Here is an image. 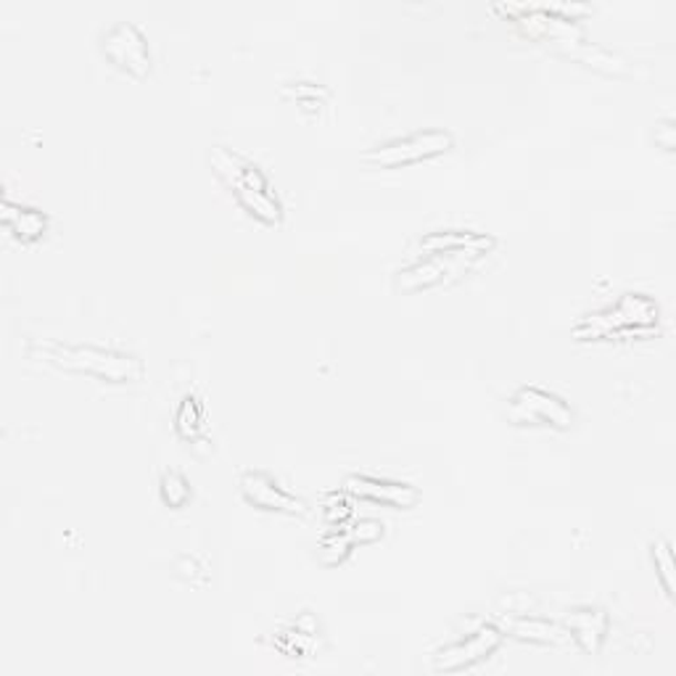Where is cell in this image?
I'll list each match as a JSON object with an SVG mask.
<instances>
[{
  "label": "cell",
  "instance_id": "obj_14",
  "mask_svg": "<svg viewBox=\"0 0 676 676\" xmlns=\"http://www.w3.org/2000/svg\"><path fill=\"white\" fill-rule=\"evenodd\" d=\"M507 632L520 642H531V645H563L571 642L568 629L556 624V621L537 619V616H516L507 621Z\"/></svg>",
  "mask_w": 676,
  "mask_h": 676
},
{
  "label": "cell",
  "instance_id": "obj_22",
  "mask_svg": "<svg viewBox=\"0 0 676 676\" xmlns=\"http://www.w3.org/2000/svg\"><path fill=\"white\" fill-rule=\"evenodd\" d=\"M347 529L351 534V539H355V545H373L383 537V524H381V520H373V518L355 520V524L347 526Z\"/></svg>",
  "mask_w": 676,
  "mask_h": 676
},
{
  "label": "cell",
  "instance_id": "obj_20",
  "mask_svg": "<svg viewBox=\"0 0 676 676\" xmlns=\"http://www.w3.org/2000/svg\"><path fill=\"white\" fill-rule=\"evenodd\" d=\"M201 425H204V408H201L196 397H186L178 410V418H175V429H178L182 439H196Z\"/></svg>",
  "mask_w": 676,
  "mask_h": 676
},
{
  "label": "cell",
  "instance_id": "obj_15",
  "mask_svg": "<svg viewBox=\"0 0 676 676\" xmlns=\"http://www.w3.org/2000/svg\"><path fill=\"white\" fill-rule=\"evenodd\" d=\"M568 56L577 59V61H581V64L592 66V70H598L603 74H613V77H624V74H629V61L624 56H619V53L600 49V45L581 43L571 53H568Z\"/></svg>",
  "mask_w": 676,
  "mask_h": 676
},
{
  "label": "cell",
  "instance_id": "obj_1",
  "mask_svg": "<svg viewBox=\"0 0 676 676\" xmlns=\"http://www.w3.org/2000/svg\"><path fill=\"white\" fill-rule=\"evenodd\" d=\"M40 355L45 357L51 365H56L61 370H70V373H83V376H96L101 381L112 383H138L144 381L146 365L138 355L119 349H106V347H93V344H38Z\"/></svg>",
  "mask_w": 676,
  "mask_h": 676
},
{
  "label": "cell",
  "instance_id": "obj_16",
  "mask_svg": "<svg viewBox=\"0 0 676 676\" xmlns=\"http://www.w3.org/2000/svg\"><path fill=\"white\" fill-rule=\"evenodd\" d=\"M355 539H351V534L347 526H334L326 537L320 539V547H317V558H320L323 566H341L344 560L351 556V550H355Z\"/></svg>",
  "mask_w": 676,
  "mask_h": 676
},
{
  "label": "cell",
  "instance_id": "obj_17",
  "mask_svg": "<svg viewBox=\"0 0 676 676\" xmlns=\"http://www.w3.org/2000/svg\"><path fill=\"white\" fill-rule=\"evenodd\" d=\"M159 495H161V503H165L167 507H172V510H182V507L193 499V489H191V482H188L182 473L165 471L159 482Z\"/></svg>",
  "mask_w": 676,
  "mask_h": 676
},
{
  "label": "cell",
  "instance_id": "obj_9",
  "mask_svg": "<svg viewBox=\"0 0 676 676\" xmlns=\"http://www.w3.org/2000/svg\"><path fill=\"white\" fill-rule=\"evenodd\" d=\"M209 165H212L214 175L225 182L233 191V196L249 193V191H270L267 175L256 161L241 157L239 151H230L225 146H214L209 154Z\"/></svg>",
  "mask_w": 676,
  "mask_h": 676
},
{
  "label": "cell",
  "instance_id": "obj_23",
  "mask_svg": "<svg viewBox=\"0 0 676 676\" xmlns=\"http://www.w3.org/2000/svg\"><path fill=\"white\" fill-rule=\"evenodd\" d=\"M655 144L661 148H666V151H674L676 146V135H674V122L666 119L664 125L655 127Z\"/></svg>",
  "mask_w": 676,
  "mask_h": 676
},
{
  "label": "cell",
  "instance_id": "obj_19",
  "mask_svg": "<svg viewBox=\"0 0 676 676\" xmlns=\"http://www.w3.org/2000/svg\"><path fill=\"white\" fill-rule=\"evenodd\" d=\"M320 513L328 526H347V520L355 516V505H351V495L347 489L328 492L320 503Z\"/></svg>",
  "mask_w": 676,
  "mask_h": 676
},
{
  "label": "cell",
  "instance_id": "obj_10",
  "mask_svg": "<svg viewBox=\"0 0 676 676\" xmlns=\"http://www.w3.org/2000/svg\"><path fill=\"white\" fill-rule=\"evenodd\" d=\"M344 489L355 499H365V503L397 507V510H412L421 503V489L408 482H389V478L376 476H349L344 482Z\"/></svg>",
  "mask_w": 676,
  "mask_h": 676
},
{
  "label": "cell",
  "instance_id": "obj_2",
  "mask_svg": "<svg viewBox=\"0 0 676 676\" xmlns=\"http://www.w3.org/2000/svg\"><path fill=\"white\" fill-rule=\"evenodd\" d=\"M661 307L658 302L647 294H624L613 307L603 313L587 315L584 320L577 323L573 336L577 341H598V338L634 334V336H651L658 330Z\"/></svg>",
  "mask_w": 676,
  "mask_h": 676
},
{
  "label": "cell",
  "instance_id": "obj_18",
  "mask_svg": "<svg viewBox=\"0 0 676 676\" xmlns=\"http://www.w3.org/2000/svg\"><path fill=\"white\" fill-rule=\"evenodd\" d=\"M283 98H294L302 109L307 112H320V106L328 101V91L323 85L315 83H291L281 87Z\"/></svg>",
  "mask_w": 676,
  "mask_h": 676
},
{
  "label": "cell",
  "instance_id": "obj_6",
  "mask_svg": "<svg viewBox=\"0 0 676 676\" xmlns=\"http://www.w3.org/2000/svg\"><path fill=\"white\" fill-rule=\"evenodd\" d=\"M101 53L112 66L119 72L130 74L135 80H144L151 74V49H148V38L140 32L138 24L117 22L101 38Z\"/></svg>",
  "mask_w": 676,
  "mask_h": 676
},
{
  "label": "cell",
  "instance_id": "obj_3",
  "mask_svg": "<svg viewBox=\"0 0 676 676\" xmlns=\"http://www.w3.org/2000/svg\"><path fill=\"white\" fill-rule=\"evenodd\" d=\"M482 260V254L473 252H431L423 254L412 265L397 270L394 291L397 294H421V291L444 286L465 275L471 265Z\"/></svg>",
  "mask_w": 676,
  "mask_h": 676
},
{
  "label": "cell",
  "instance_id": "obj_12",
  "mask_svg": "<svg viewBox=\"0 0 676 676\" xmlns=\"http://www.w3.org/2000/svg\"><path fill=\"white\" fill-rule=\"evenodd\" d=\"M497 246L495 235L476 233V230H436V233L423 235L418 241L421 254L431 252H473V254H489Z\"/></svg>",
  "mask_w": 676,
  "mask_h": 676
},
{
  "label": "cell",
  "instance_id": "obj_5",
  "mask_svg": "<svg viewBox=\"0 0 676 676\" xmlns=\"http://www.w3.org/2000/svg\"><path fill=\"white\" fill-rule=\"evenodd\" d=\"M507 421L513 425H547L556 431H571L577 412L563 397L539 387H520L507 402Z\"/></svg>",
  "mask_w": 676,
  "mask_h": 676
},
{
  "label": "cell",
  "instance_id": "obj_8",
  "mask_svg": "<svg viewBox=\"0 0 676 676\" xmlns=\"http://www.w3.org/2000/svg\"><path fill=\"white\" fill-rule=\"evenodd\" d=\"M241 497L252 507L267 513H283V516H307V503L275 482L265 471H246L239 482Z\"/></svg>",
  "mask_w": 676,
  "mask_h": 676
},
{
  "label": "cell",
  "instance_id": "obj_7",
  "mask_svg": "<svg viewBox=\"0 0 676 676\" xmlns=\"http://www.w3.org/2000/svg\"><path fill=\"white\" fill-rule=\"evenodd\" d=\"M505 632L495 624H482L468 637L452 642L434 655V672L439 674H460L468 668L484 664L503 647Z\"/></svg>",
  "mask_w": 676,
  "mask_h": 676
},
{
  "label": "cell",
  "instance_id": "obj_11",
  "mask_svg": "<svg viewBox=\"0 0 676 676\" xmlns=\"http://www.w3.org/2000/svg\"><path fill=\"white\" fill-rule=\"evenodd\" d=\"M568 637L584 651L587 655H598L603 651L608 632H611V616L603 608H577L568 613L566 624Z\"/></svg>",
  "mask_w": 676,
  "mask_h": 676
},
{
  "label": "cell",
  "instance_id": "obj_13",
  "mask_svg": "<svg viewBox=\"0 0 676 676\" xmlns=\"http://www.w3.org/2000/svg\"><path fill=\"white\" fill-rule=\"evenodd\" d=\"M0 220L11 230L13 239L22 243H35L49 233V218L40 209L13 204L9 199H3V204H0Z\"/></svg>",
  "mask_w": 676,
  "mask_h": 676
},
{
  "label": "cell",
  "instance_id": "obj_4",
  "mask_svg": "<svg viewBox=\"0 0 676 676\" xmlns=\"http://www.w3.org/2000/svg\"><path fill=\"white\" fill-rule=\"evenodd\" d=\"M452 146H455L452 133L439 130V127H429V130H418L412 135H404V138H394L389 140V144L370 148L362 159L373 167L399 169V167L418 165V161L442 157V154H447Z\"/></svg>",
  "mask_w": 676,
  "mask_h": 676
},
{
  "label": "cell",
  "instance_id": "obj_21",
  "mask_svg": "<svg viewBox=\"0 0 676 676\" xmlns=\"http://www.w3.org/2000/svg\"><path fill=\"white\" fill-rule=\"evenodd\" d=\"M653 563H655V571H658V581H661V587H664L666 598L674 600V552H672V542L661 539V542L653 545Z\"/></svg>",
  "mask_w": 676,
  "mask_h": 676
}]
</instances>
